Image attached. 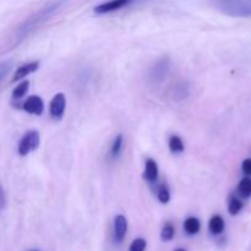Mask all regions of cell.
Listing matches in <instances>:
<instances>
[{"instance_id": "cell-20", "label": "cell", "mask_w": 251, "mask_h": 251, "mask_svg": "<svg viewBox=\"0 0 251 251\" xmlns=\"http://www.w3.org/2000/svg\"><path fill=\"white\" fill-rule=\"evenodd\" d=\"M146 247H147L146 240L142 239V238H137V239H135L134 242L131 243V245H130L129 248V251H145L146 250Z\"/></svg>"}, {"instance_id": "cell-6", "label": "cell", "mask_w": 251, "mask_h": 251, "mask_svg": "<svg viewBox=\"0 0 251 251\" xmlns=\"http://www.w3.org/2000/svg\"><path fill=\"white\" fill-rule=\"evenodd\" d=\"M22 108H24L25 112L29 113V114L42 115L44 112V103L38 96H31L25 100Z\"/></svg>"}, {"instance_id": "cell-10", "label": "cell", "mask_w": 251, "mask_h": 251, "mask_svg": "<svg viewBox=\"0 0 251 251\" xmlns=\"http://www.w3.org/2000/svg\"><path fill=\"white\" fill-rule=\"evenodd\" d=\"M225 220L220 215H215L213 217H211L210 222H208V229H210V232L213 235L222 234L223 230H225Z\"/></svg>"}, {"instance_id": "cell-12", "label": "cell", "mask_w": 251, "mask_h": 251, "mask_svg": "<svg viewBox=\"0 0 251 251\" xmlns=\"http://www.w3.org/2000/svg\"><path fill=\"white\" fill-rule=\"evenodd\" d=\"M238 194H239L242 198H251V178L249 176H245L238 184Z\"/></svg>"}, {"instance_id": "cell-21", "label": "cell", "mask_w": 251, "mask_h": 251, "mask_svg": "<svg viewBox=\"0 0 251 251\" xmlns=\"http://www.w3.org/2000/svg\"><path fill=\"white\" fill-rule=\"evenodd\" d=\"M10 69H11V63L10 61H5V63L0 64V82L5 78V76L9 74Z\"/></svg>"}, {"instance_id": "cell-19", "label": "cell", "mask_w": 251, "mask_h": 251, "mask_svg": "<svg viewBox=\"0 0 251 251\" xmlns=\"http://www.w3.org/2000/svg\"><path fill=\"white\" fill-rule=\"evenodd\" d=\"M157 198H158L159 202L162 203H168L171 201V191L167 188L166 185H161L158 188V191H157Z\"/></svg>"}, {"instance_id": "cell-8", "label": "cell", "mask_w": 251, "mask_h": 251, "mask_svg": "<svg viewBox=\"0 0 251 251\" xmlns=\"http://www.w3.org/2000/svg\"><path fill=\"white\" fill-rule=\"evenodd\" d=\"M39 68V61H32V63H27L25 65L20 66L16 71H15L14 76H12V82H16V81L22 80L24 77H26L29 74L34 73L36 70H38Z\"/></svg>"}, {"instance_id": "cell-3", "label": "cell", "mask_w": 251, "mask_h": 251, "mask_svg": "<svg viewBox=\"0 0 251 251\" xmlns=\"http://www.w3.org/2000/svg\"><path fill=\"white\" fill-rule=\"evenodd\" d=\"M39 146V134L36 130L27 131L22 136L19 144V154L20 156H27L31 151H34Z\"/></svg>"}, {"instance_id": "cell-15", "label": "cell", "mask_w": 251, "mask_h": 251, "mask_svg": "<svg viewBox=\"0 0 251 251\" xmlns=\"http://www.w3.org/2000/svg\"><path fill=\"white\" fill-rule=\"evenodd\" d=\"M28 88H29V81L28 80L22 81V82L19 83V85L14 88V91H12V98H14V100H20V98H22L27 93Z\"/></svg>"}, {"instance_id": "cell-5", "label": "cell", "mask_w": 251, "mask_h": 251, "mask_svg": "<svg viewBox=\"0 0 251 251\" xmlns=\"http://www.w3.org/2000/svg\"><path fill=\"white\" fill-rule=\"evenodd\" d=\"M66 108V98L64 93H56L50 100V105H49V112L50 115L55 119H61L64 115Z\"/></svg>"}, {"instance_id": "cell-14", "label": "cell", "mask_w": 251, "mask_h": 251, "mask_svg": "<svg viewBox=\"0 0 251 251\" xmlns=\"http://www.w3.org/2000/svg\"><path fill=\"white\" fill-rule=\"evenodd\" d=\"M176 235V228L171 222H167L161 230V239L163 242H171Z\"/></svg>"}, {"instance_id": "cell-23", "label": "cell", "mask_w": 251, "mask_h": 251, "mask_svg": "<svg viewBox=\"0 0 251 251\" xmlns=\"http://www.w3.org/2000/svg\"><path fill=\"white\" fill-rule=\"evenodd\" d=\"M5 205H6V198H5L4 189L0 185V211L5 207Z\"/></svg>"}, {"instance_id": "cell-9", "label": "cell", "mask_w": 251, "mask_h": 251, "mask_svg": "<svg viewBox=\"0 0 251 251\" xmlns=\"http://www.w3.org/2000/svg\"><path fill=\"white\" fill-rule=\"evenodd\" d=\"M144 178L146 179L149 183H156L158 179V166L157 162L152 158H147L146 163H145V172Z\"/></svg>"}, {"instance_id": "cell-11", "label": "cell", "mask_w": 251, "mask_h": 251, "mask_svg": "<svg viewBox=\"0 0 251 251\" xmlns=\"http://www.w3.org/2000/svg\"><path fill=\"white\" fill-rule=\"evenodd\" d=\"M184 229L188 233L189 235H195L200 232L201 229V223L199 221V218L196 217H189L186 218V221L184 222Z\"/></svg>"}, {"instance_id": "cell-22", "label": "cell", "mask_w": 251, "mask_h": 251, "mask_svg": "<svg viewBox=\"0 0 251 251\" xmlns=\"http://www.w3.org/2000/svg\"><path fill=\"white\" fill-rule=\"evenodd\" d=\"M242 171L247 176H251V158H247L243 161Z\"/></svg>"}, {"instance_id": "cell-2", "label": "cell", "mask_w": 251, "mask_h": 251, "mask_svg": "<svg viewBox=\"0 0 251 251\" xmlns=\"http://www.w3.org/2000/svg\"><path fill=\"white\" fill-rule=\"evenodd\" d=\"M217 5L221 11L229 16H251V0H218Z\"/></svg>"}, {"instance_id": "cell-18", "label": "cell", "mask_w": 251, "mask_h": 251, "mask_svg": "<svg viewBox=\"0 0 251 251\" xmlns=\"http://www.w3.org/2000/svg\"><path fill=\"white\" fill-rule=\"evenodd\" d=\"M123 142H124V139H123V135L119 134L117 137H115L114 142L112 145V150H110V153H112L113 158H117L120 154L123 149Z\"/></svg>"}, {"instance_id": "cell-7", "label": "cell", "mask_w": 251, "mask_h": 251, "mask_svg": "<svg viewBox=\"0 0 251 251\" xmlns=\"http://www.w3.org/2000/svg\"><path fill=\"white\" fill-rule=\"evenodd\" d=\"M127 232V220L125 216L118 215L114 218V239L117 243L124 240Z\"/></svg>"}, {"instance_id": "cell-1", "label": "cell", "mask_w": 251, "mask_h": 251, "mask_svg": "<svg viewBox=\"0 0 251 251\" xmlns=\"http://www.w3.org/2000/svg\"><path fill=\"white\" fill-rule=\"evenodd\" d=\"M64 1H54L51 4L47 5V6L42 7L41 10L36 12L34 15H32L28 20L25 21L24 25H21L17 31V38H25L26 36H28L31 32H33L34 29L38 28L41 25H43L47 20L50 19L55 12H58L60 10L61 5Z\"/></svg>"}, {"instance_id": "cell-24", "label": "cell", "mask_w": 251, "mask_h": 251, "mask_svg": "<svg viewBox=\"0 0 251 251\" xmlns=\"http://www.w3.org/2000/svg\"><path fill=\"white\" fill-rule=\"evenodd\" d=\"M174 251H186V250L183 249V248H179V249H176V250H174Z\"/></svg>"}, {"instance_id": "cell-4", "label": "cell", "mask_w": 251, "mask_h": 251, "mask_svg": "<svg viewBox=\"0 0 251 251\" xmlns=\"http://www.w3.org/2000/svg\"><path fill=\"white\" fill-rule=\"evenodd\" d=\"M134 0H109L107 2H103V4L98 5V6L95 7L93 11L98 15L103 14H109V12L117 11V10L123 9V7L130 5Z\"/></svg>"}, {"instance_id": "cell-16", "label": "cell", "mask_w": 251, "mask_h": 251, "mask_svg": "<svg viewBox=\"0 0 251 251\" xmlns=\"http://www.w3.org/2000/svg\"><path fill=\"white\" fill-rule=\"evenodd\" d=\"M243 208V202L235 196H232L229 200V203H228V211L232 216H237L238 213L242 211Z\"/></svg>"}, {"instance_id": "cell-17", "label": "cell", "mask_w": 251, "mask_h": 251, "mask_svg": "<svg viewBox=\"0 0 251 251\" xmlns=\"http://www.w3.org/2000/svg\"><path fill=\"white\" fill-rule=\"evenodd\" d=\"M168 64L166 63V60H162L159 61V64L157 66H154V70H153V77L154 80H162L163 76L166 75L167 71H168Z\"/></svg>"}, {"instance_id": "cell-13", "label": "cell", "mask_w": 251, "mask_h": 251, "mask_svg": "<svg viewBox=\"0 0 251 251\" xmlns=\"http://www.w3.org/2000/svg\"><path fill=\"white\" fill-rule=\"evenodd\" d=\"M168 145L172 153H181V152H184V150H185L183 140L179 136H176V135H173V136L169 139Z\"/></svg>"}]
</instances>
